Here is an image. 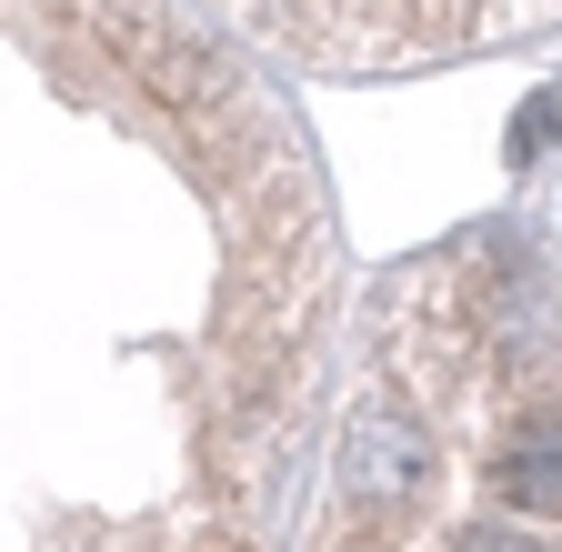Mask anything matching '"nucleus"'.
I'll use <instances>...</instances> for the list:
<instances>
[{"mask_svg":"<svg viewBox=\"0 0 562 552\" xmlns=\"http://www.w3.org/2000/svg\"><path fill=\"white\" fill-rule=\"evenodd\" d=\"M552 131H562V91H532V101H522V121H513V161H532Z\"/></svg>","mask_w":562,"mask_h":552,"instance_id":"nucleus-2","label":"nucleus"},{"mask_svg":"<svg viewBox=\"0 0 562 552\" xmlns=\"http://www.w3.org/2000/svg\"><path fill=\"white\" fill-rule=\"evenodd\" d=\"M232 21L292 41L312 60H432L562 21V0H222Z\"/></svg>","mask_w":562,"mask_h":552,"instance_id":"nucleus-1","label":"nucleus"}]
</instances>
